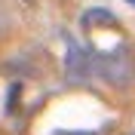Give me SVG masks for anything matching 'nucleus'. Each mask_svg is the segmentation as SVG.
I'll return each mask as SVG.
<instances>
[{
  "instance_id": "1",
  "label": "nucleus",
  "mask_w": 135,
  "mask_h": 135,
  "mask_svg": "<svg viewBox=\"0 0 135 135\" xmlns=\"http://www.w3.org/2000/svg\"><path fill=\"white\" fill-rule=\"evenodd\" d=\"M92 71L114 86H126L135 77V55H132L129 46H117L114 52L92 55Z\"/></svg>"
},
{
  "instance_id": "4",
  "label": "nucleus",
  "mask_w": 135,
  "mask_h": 135,
  "mask_svg": "<svg viewBox=\"0 0 135 135\" xmlns=\"http://www.w3.org/2000/svg\"><path fill=\"white\" fill-rule=\"evenodd\" d=\"M126 3H129V6H135V0H126Z\"/></svg>"
},
{
  "instance_id": "3",
  "label": "nucleus",
  "mask_w": 135,
  "mask_h": 135,
  "mask_svg": "<svg viewBox=\"0 0 135 135\" xmlns=\"http://www.w3.org/2000/svg\"><path fill=\"white\" fill-rule=\"evenodd\" d=\"M114 22H117V16H114V12H110V9H86L83 12V25L86 28H92V25H114Z\"/></svg>"
},
{
  "instance_id": "2",
  "label": "nucleus",
  "mask_w": 135,
  "mask_h": 135,
  "mask_svg": "<svg viewBox=\"0 0 135 135\" xmlns=\"http://www.w3.org/2000/svg\"><path fill=\"white\" fill-rule=\"evenodd\" d=\"M68 83H86L89 80V74H92V55L80 46V43L74 40V37H68Z\"/></svg>"
}]
</instances>
